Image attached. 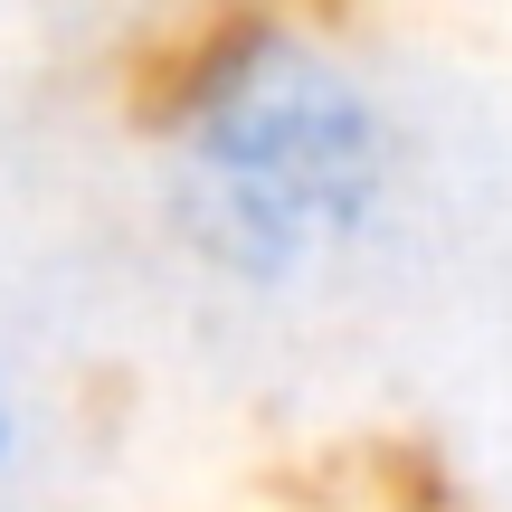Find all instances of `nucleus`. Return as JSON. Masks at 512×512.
I'll use <instances>...</instances> for the list:
<instances>
[{
  "label": "nucleus",
  "mask_w": 512,
  "mask_h": 512,
  "mask_svg": "<svg viewBox=\"0 0 512 512\" xmlns=\"http://www.w3.org/2000/svg\"><path fill=\"white\" fill-rule=\"evenodd\" d=\"M389 133L370 95L304 38H238L171 114V190L219 266L294 275L370 219Z\"/></svg>",
  "instance_id": "obj_1"
},
{
  "label": "nucleus",
  "mask_w": 512,
  "mask_h": 512,
  "mask_svg": "<svg viewBox=\"0 0 512 512\" xmlns=\"http://www.w3.org/2000/svg\"><path fill=\"white\" fill-rule=\"evenodd\" d=\"M0 465H10V389H0Z\"/></svg>",
  "instance_id": "obj_2"
}]
</instances>
